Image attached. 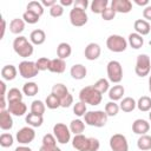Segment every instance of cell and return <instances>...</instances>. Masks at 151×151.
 Masks as SVG:
<instances>
[{
  "instance_id": "cell-1",
  "label": "cell",
  "mask_w": 151,
  "mask_h": 151,
  "mask_svg": "<svg viewBox=\"0 0 151 151\" xmlns=\"http://www.w3.org/2000/svg\"><path fill=\"white\" fill-rule=\"evenodd\" d=\"M72 146L78 151H98L100 143L94 137H85L81 134H76L72 139Z\"/></svg>"
},
{
  "instance_id": "cell-2",
  "label": "cell",
  "mask_w": 151,
  "mask_h": 151,
  "mask_svg": "<svg viewBox=\"0 0 151 151\" xmlns=\"http://www.w3.org/2000/svg\"><path fill=\"white\" fill-rule=\"evenodd\" d=\"M103 94L94 88V86H85L79 92V101H83L84 104H90L92 106L99 105L101 103Z\"/></svg>"
},
{
  "instance_id": "cell-3",
  "label": "cell",
  "mask_w": 151,
  "mask_h": 151,
  "mask_svg": "<svg viewBox=\"0 0 151 151\" xmlns=\"http://www.w3.org/2000/svg\"><path fill=\"white\" fill-rule=\"evenodd\" d=\"M13 50L21 58H28L33 54V44L27 40L26 37L19 35L13 40Z\"/></svg>"
},
{
  "instance_id": "cell-4",
  "label": "cell",
  "mask_w": 151,
  "mask_h": 151,
  "mask_svg": "<svg viewBox=\"0 0 151 151\" xmlns=\"http://www.w3.org/2000/svg\"><path fill=\"white\" fill-rule=\"evenodd\" d=\"M107 118H109V116L105 113V111H100V110L88 111L84 116L85 124H87L90 126H94V127L105 126L107 123Z\"/></svg>"
},
{
  "instance_id": "cell-5",
  "label": "cell",
  "mask_w": 151,
  "mask_h": 151,
  "mask_svg": "<svg viewBox=\"0 0 151 151\" xmlns=\"http://www.w3.org/2000/svg\"><path fill=\"white\" fill-rule=\"evenodd\" d=\"M51 93L55 94L60 99L61 107H65L66 109V107H70L73 104V97H72V94L70 93L68 88L64 84H61V83L54 84L52 86V92Z\"/></svg>"
},
{
  "instance_id": "cell-6",
  "label": "cell",
  "mask_w": 151,
  "mask_h": 151,
  "mask_svg": "<svg viewBox=\"0 0 151 151\" xmlns=\"http://www.w3.org/2000/svg\"><path fill=\"white\" fill-rule=\"evenodd\" d=\"M106 47L114 53L124 52L127 47V40L119 34H111L106 39Z\"/></svg>"
},
{
  "instance_id": "cell-7",
  "label": "cell",
  "mask_w": 151,
  "mask_h": 151,
  "mask_svg": "<svg viewBox=\"0 0 151 151\" xmlns=\"http://www.w3.org/2000/svg\"><path fill=\"white\" fill-rule=\"evenodd\" d=\"M106 72H107V78L111 83L119 84L123 80V67L119 61L117 60L109 61L106 66Z\"/></svg>"
},
{
  "instance_id": "cell-8",
  "label": "cell",
  "mask_w": 151,
  "mask_h": 151,
  "mask_svg": "<svg viewBox=\"0 0 151 151\" xmlns=\"http://www.w3.org/2000/svg\"><path fill=\"white\" fill-rule=\"evenodd\" d=\"M151 70V60L147 54H139L136 60V66H134V72L138 77H146L150 74Z\"/></svg>"
},
{
  "instance_id": "cell-9",
  "label": "cell",
  "mask_w": 151,
  "mask_h": 151,
  "mask_svg": "<svg viewBox=\"0 0 151 151\" xmlns=\"http://www.w3.org/2000/svg\"><path fill=\"white\" fill-rule=\"evenodd\" d=\"M71 133L70 127L64 123H57L53 126V134L60 144H67L71 140Z\"/></svg>"
},
{
  "instance_id": "cell-10",
  "label": "cell",
  "mask_w": 151,
  "mask_h": 151,
  "mask_svg": "<svg viewBox=\"0 0 151 151\" xmlns=\"http://www.w3.org/2000/svg\"><path fill=\"white\" fill-rule=\"evenodd\" d=\"M40 71L37 67V64L34 61H29V60H24L19 64V73L22 78L25 79H31L38 76Z\"/></svg>"
},
{
  "instance_id": "cell-11",
  "label": "cell",
  "mask_w": 151,
  "mask_h": 151,
  "mask_svg": "<svg viewBox=\"0 0 151 151\" xmlns=\"http://www.w3.org/2000/svg\"><path fill=\"white\" fill-rule=\"evenodd\" d=\"M88 18L86 14V11L78 8V7H73L70 11V21L73 26L76 27H81L84 25H86Z\"/></svg>"
},
{
  "instance_id": "cell-12",
  "label": "cell",
  "mask_w": 151,
  "mask_h": 151,
  "mask_svg": "<svg viewBox=\"0 0 151 151\" xmlns=\"http://www.w3.org/2000/svg\"><path fill=\"white\" fill-rule=\"evenodd\" d=\"M15 138H17V142L21 145H26V144H29L34 140L35 138V131L33 127L31 126H25V127H21L17 134H15Z\"/></svg>"
},
{
  "instance_id": "cell-13",
  "label": "cell",
  "mask_w": 151,
  "mask_h": 151,
  "mask_svg": "<svg viewBox=\"0 0 151 151\" xmlns=\"http://www.w3.org/2000/svg\"><path fill=\"white\" fill-rule=\"evenodd\" d=\"M110 147L112 151H129L126 137L122 133H114L110 138Z\"/></svg>"
},
{
  "instance_id": "cell-14",
  "label": "cell",
  "mask_w": 151,
  "mask_h": 151,
  "mask_svg": "<svg viewBox=\"0 0 151 151\" xmlns=\"http://www.w3.org/2000/svg\"><path fill=\"white\" fill-rule=\"evenodd\" d=\"M7 110L11 114L17 116V117H21L26 113L27 111V106L22 100H17V101H9L7 104Z\"/></svg>"
},
{
  "instance_id": "cell-15",
  "label": "cell",
  "mask_w": 151,
  "mask_h": 151,
  "mask_svg": "<svg viewBox=\"0 0 151 151\" xmlns=\"http://www.w3.org/2000/svg\"><path fill=\"white\" fill-rule=\"evenodd\" d=\"M111 8L116 13H129L132 9V2L130 0H112Z\"/></svg>"
},
{
  "instance_id": "cell-16",
  "label": "cell",
  "mask_w": 151,
  "mask_h": 151,
  "mask_svg": "<svg viewBox=\"0 0 151 151\" xmlns=\"http://www.w3.org/2000/svg\"><path fill=\"white\" fill-rule=\"evenodd\" d=\"M100 53H101V48L97 42H90L85 47V51H84L85 58L87 60H91V61L92 60H97L99 58Z\"/></svg>"
},
{
  "instance_id": "cell-17",
  "label": "cell",
  "mask_w": 151,
  "mask_h": 151,
  "mask_svg": "<svg viewBox=\"0 0 151 151\" xmlns=\"http://www.w3.org/2000/svg\"><path fill=\"white\" fill-rule=\"evenodd\" d=\"M149 130H150V124L145 119H136L132 123V131L136 134H139V136L146 134Z\"/></svg>"
},
{
  "instance_id": "cell-18",
  "label": "cell",
  "mask_w": 151,
  "mask_h": 151,
  "mask_svg": "<svg viewBox=\"0 0 151 151\" xmlns=\"http://www.w3.org/2000/svg\"><path fill=\"white\" fill-rule=\"evenodd\" d=\"M13 127V118L12 114L8 112V110H1L0 111V129L4 131L11 130Z\"/></svg>"
},
{
  "instance_id": "cell-19",
  "label": "cell",
  "mask_w": 151,
  "mask_h": 151,
  "mask_svg": "<svg viewBox=\"0 0 151 151\" xmlns=\"http://www.w3.org/2000/svg\"><path fill=\"white\" fill-rule=\"evenodd\" d=\"M133 28H134L136 33H138V34H140V35L143 37V35H147V34L150 33V31H151V25H150L149 21H146V20H144V19H138V20L134 21Z\"/></svg>"
},
{
  "instance_id": "cell-20",
  "label": "cell",
  "mask_w": 151,
  "mask_h": 151,
  "mask_svg": "<svg viewBox=\"0 0 151 151\" xmlns=\"http://www.w3.org/2000/svg\"><path fill=\"white\" fill-rule=\"evenodd\" d=\"M70 74H71V77H72L73 79H76V80H81V79H84V78L86 77L87 70H86V67H85L83 64H74V65L71 67V70H70Z\"/></svg>"
},
{
  "instance_id": "cell-21",
  "label": "cell",
  "mask_w": 151,
  "mask_h": 151,
  "mask_svg": "<svg viewBox=\"0 0 151 151\" xmlns=\"http://www.w3.org/2000/svg\"><path fill=\"white\" fill-rule=\"evenodd\" d=\"M66 70V63L64 59L60 58H54L51 59V64H50V68L48 71L52 73H63Z\"/></svg>"
},
{
  "instance_id": "cell-22",
  "label": "cell",
  "mask_w": 151,
  "mask_h": 151,
  "mask_svg": "<svg viewBox=\"0 0 151 151\" xmlns=\"http://www.w3.org/2000/svg\"><path fill=\"white\" fill-rule=\"evenodd\" d=\"M17 74H18V70L14 65H5L1 68V77L4 80L11 81V80L15 79Z\"/></svg>"
},
{
  "instance_id": "cell-23",
  "label": "cell",
  "mask_w": 151,
  "mask_h": 151,
  "mask_svg": "<svg viewBox=\"0 0 151 151\" xmlns=\"http://www.w3.org/2000/svg\"><path fill=\"white\" fill-rule=\"evenodd\" d=\"M46 40V33L42 29H34L29 34V41L33 45H42Z\"/></svg>"
},
{
  "instance_id": "cell-24",
  "label": "cell",
  "mask_w": 151,
  "mask_h": 151,
  "mask_svg": "<svg viewBox=\"0 0 151 151\" xmlns=\"http://www.w3.org/2000/svg\"><path fill=\"white\" fill-rule=\"evenodd\" d=\"M127 44H129L132 48L139 50V48L144 45V38H143L140 34L136 33V32L130 33V34H129V39H127Z\"/></svg>"
},
{
  "instance_id": "cell-25",
  "label": "cell",
  "mask_w": 151,
  "mask_h": 151,
  "mask_svg": "<svg viewBox=\"0 0 151 151\" xmlns=\"http://www.w3.org/2000/svg\"><path fill=\"white\" fill-rule=\"evenodd\" d=\"M125 88L123 87V85H114L109 90V98L111 99V101H117L120 100L124 96Z\"/></svg>"
},
{
  "instance_id": "cell-26",
  "label": "cell",
  "mask_w": 151,
  "mask_h": 151,
  "mask_svg": "<svg viewBox=\"0 0 151 151\" xmlns=\"http://www.w3.org/2000/svg\"><path fill=\"white\" fill-rule=\"evenodd\" d=\"M119 107L123 112H132L137 107V101L132 97H125L119 104Z\"/></svg>"
},
{
  "instance_id": "cell-27",
  "label": "cell",
  "mask_w": 151,
  "mask_h": 151,
  "mask_svg": "<svg viewBox=\"0 0 151 151\" xmlns=\"http://www.w3.org/2000/svg\"><path fill=\"white\" fill-rule=\"evenodd\" d=\"M25 120L28 124V126H31V127H40L42 125V123H44L42 116H38V114H34L32 112L26 114Z\"/></svg>"
},
{
  "instance_id": "cell-28",
  "label": "cell",
  "mask_w": 151,
  "mask_h": 151,
  "mask_svg": "<svg viewBox=\"0 0 151 151\" xmlns=\"http://www.w3.org/2000/svg\"><path fill=\"white\" fill-rule=\"evenodd\" d=\"M72 53V47L67 42H60L57 47V55L60 59H67Z\"/></svg>"
},
{
  "instance_id": "cell-29",
  "label": "cell",
  "mask_w": 151,
  "mask_h": 151,
  "mask_svg": "<svg viewBox=\"0 0 151 151\" xmlns=\"http://www.w3.org/2000/svg\"><path fill=\"white\" fill-rule=\"evenodd\" d=\"M91 11L96 14H101L109 7V0H93L91 2Z\"/></svg>"
},
{
  "instance_id": "cell-30",
  "label": "cell",
  "mask_w": 151,
  "mask_h": 151,
  "mask_svg": "<svg viewBox=\"0 0 151 151\" xmlns=\"http://www.w3.org/2000/svg\"><path fill=\"white\" fill-rule=\"evenodd\" d=\"M24 29H25V21H24V19L15 18V19L11 20V22H9V31L13 34H20Z\"/></svg>"
},
{
  "instance_id": "cell-31",
  "label": "cell",
  "mask_w": 151,
  "mask_h": 151,
  "mask_svg": "<svg viewBox=\"0 0 151 151\" xmlns=\"http://www.w3.org/2000/svg\"><path fill=\"white\" fill-rule=\"evenodd\" d=\"M39 92V86L34 81H27L22 86V93L27 97H33Z\"/></svg>"
},
{
  "instance_id": "cell-32",
  "label": "cell",
  "mask_w": 151,
  "mask_h": 151,
  "mask_svg": "<svg viewBox=\"0 0 151 151\" xmlns=\"http://www.w3.org/2000/svg\"><path fill=\"white\" fill-rule=\"evenodd\" d=\"M70 130L72 133L76 134H81L85 130V122H83L81 119H73L70 123Z\"/></svg>"
},
{
  "instance_id": "cell-33",
  "label": "cell",
  "mask_w": 151,
  "mask_h": 151,
  "mask_svg": "<svg viewBox=\"0 0 151 151\" xmlns=\"http://www.w3.org/2000/svg\"><path fill=\"white\" fill-rule=\"evenodd\" d=\"M137 147L142 151H147L151 149V136L143 134L137 140Z\"/></svg>"
},
{
  "instance_id": "cell-34",
  "label": "cell",
  "mask_w": 151,
  "mask_h": 151,
  "mask_svg": "<svg viewBox=\"0 0 151 151\" xmlns=\"http://www.w3.org/2000/svg\"><path fill=\"white\" fill-rule=\"evenodd\" d=\"M45 105H46L48 109H51V110H55V109H58V107H61V101H60V99H59L55 94L51 93V94H48V96L46 97Z\"/></svg>"
},
{
  "instance_id": "cell-35",
  "label": "cell",
  "mask_w": 151,
  "mask_h": 151,
  "mask_svg": "<svg viewBox=\"0 0 151 151\" xmlns=\"http://www.w3.org/2000/svg\"><path fill=\"white\" fill-rule=\"evenodd\" d=\"M137 107L142 112H147L151 111V98L147 96H143L138 99L137 101Z\"/></svg>"
},
{
  "instance_id": "cell-36",
  "label": "cell",
  "mask_w": 151,
  "mask_h": 151,
  "mask_svg": "<svg viewBox=\"0 0 151 151\" xmlns=\"http://www.w3.org/2000/svg\"><path fill=\"white\" fill-rule=\"evenodd\" d=\"M46 110V105L41 100H33L31 104V112L38 116H44Z\"/></svg>"
},
{
  "instance_id": "cell-37",
  "label": "cell",
  "mask_w": 151,
  "mask_h": 151,
  "mask_svg": "<svg viewBox=\"0 0 151 151\" xmlns=\"http://www.w3.org/2000/svg\"><path fill=\"white\" fill-rule=\"evenodd\" d=\"M119 110H120V107L116 101H109V103L105 104V110L104 111L109 117H114V116L118 114Z\"/></svg>"
},
{
  "instance_id": "cell-38",
  "label": "cell",
  "mask_w": 151,
  "mask_h": 151,
  "mask_svg": "<svg viewBox=\"0 0 151 151\" xmlns=\"http://www.w3.org/2000/svg\"><path fill=\"white\" fill-rule=\"evenodd\" d=\"M93 86H94V88H96L97 91H99L101 94L105 93V92H107V91L110 90V83H109V80L105 79V78L98 79V80L93 84Z\"/></svg>"
},
{
  "instance_id": "cell-39",
  "label": "cell",
  "mask_w": 151,
  "mask_h": 151,
  "mask_svg": "<svg viewBox=\"0 0 151 151\" xmlns=\"http://www.w3.org/2000/svg\"><path fill=\"white\" fill-rule=\"evenodd\" d=\"M22 19H24L25 22H27V24H29V25H34V24H37V22L39 21L40 17H39L37 13L26 9V12H24V14H22Z\"/></svg>"
},
{
  "instance_id": "cell-40",
  "label": "cell",
  "mask_w": 151,
  "mask_h": 151,
  "mask_svg": "<svg viewBox=\"0 0 151 151\" xmlns=\"http://www.w3.org/2000/svg\"><path fill=\"white\" fill-rule=\"evenodd\" d=\"M26 9L37 13L39 17L44 14V6H42L41 2H39V1H29V2L27 4Z\"/></svg>"
},
{
  "instance_id": "cell-41",
  "label": "cell",
  "mask_w": 151,
  "mask_h": 151,
  "mask_svg": "<svg viewBox=\"0 0 151 151\" xmlns=\"http://www.w3.org/2000/svg\"><path fill=\"white\" fill-rule=\"evenodd\" d=\"M17 100H22V93L19 88L13 87L9 88L8 93H7V101H17Z\"/></svg>"
},
{
  "instance_id": "cell-42",
  "label": "cell",
  "mask_w": 151,
  "mask_h": 151,
  "mask_svg": "<svg viewBox=\"0 0 151 151\" xmlns=\"http://www.w3.org/2000/svg\"><path fill=\"white\" fill-rule=\"evenodd\" d=\"M86 112H87L86 104H84L83 101H78V103H76L73 105V113L77 117H84Z\"/></svg>"
},
{
  "instance_id": "cell-43",
  "label": "cell",
  "mask_w": 151,
  "mask_h": 151,
  "mask_svg": "<svg viewBox=\"0 0 151 151\" xmlns=\"http://www.w3.org/2000/svg\"><path fill=\"white\" fill-rule=\"evenodd\" d=\"M13 142H14V138L11 133H1L0 136V145L2 147H9L13 145Z\"/></svg>"
},
{
  "instance_id": "cell-44",
  "label": "cell",
  "mask_w": 151,
  "mask_h": 151,
  "mask_svg": "<svg viewBox=\"0 0 151 151\" xmlns=\"http://www.w3.org/2000/svg\"><path fill=\"white\" fill-rule=\"evenodd\" d=\"M35 64H37V67H38L39 71H46V70L50 68L51 59H48V58H46V57H41V58H39V59L35 61Z\"/></svg>"
},
{
  "instance_id": "cell-45",
  "label": "cell",
  "mask_w": 151,
  "mask_h": 151,
  "mask_svg": "<svg viewBox=\"0 0 151 151\" xmlns=\"http://www.w3.org/2000/svg\"><path fill=\"white\" fill-rule=\"evenodd\" d=\"M41 142H42L41 145H45V146H55L57 145V139H55L54 134H52V133H46L42 137Z\"/></svg>"
},
{
  "instance_id": "cell-46",
  "label": "cell",
  "mask_w": 151,
  "mask_h": 151,
  "mask_svg": "<svg viewBox=\"0 0 151 151\" xmlns=\"http://www.w3.org/2000/svg\"><path fill=\"white\" fill-rule=\"evenodd\" d=\"M50 14L53 18H59V17H61L64 14V7L60 4H55L54 6H52L50 8Z\"/></svg>"
},
{
  "instance_id": "cell-47",
  "label": "cell",
  "mask_w": 151,
  "mask_h": 151,
  "mask_svg": "<svg viewBox=\"0 0 151 151\" xmlns=\"http://www.w3.org/2000/svg\"><path fill=\"white\" fill-rule=\"evenodd\" d=\"M100 15H101V18H103L105 21H110V20L114 19V17H116V12H114L111 7H107Z\"/></svg>"
},
{
  "instance_id": "cell-48",
  "label": "cell",
  "mask_w": 151,
  "mask_h": 151,
  "mask_svg": "<svg viewBox=\"0 0 151 151\" xmlns=\"http://www.w3.org/2000/svg\"><path fill=\"white\" fill-rule=\"evenodd\" d=\"M88 6V1L87 0H76L74 4H73V7H78V8H81L84 11H86Z\"/></svg>"
},
{
  "instance_id": "cell-49",
  "label": "cell",
  "mask_w": 151,
  "mask_h": 151,
  "mask_svg": "<svg viewBox=\"0 0 151 151\" xmlns=\"http://www.w3.org/2000/svg\"><path fill=\"white\" fill-rule=\"evenodd\" d=\"M143 18H144V20H146V21H150V20H151V5L146 6V7L143 9Z\"/></svg>"
},
{
  "instance_id": "cell-50",
  "label": "cell",
  "mask_w": 151,
  "mask_h": 151,
  "mask_svg": "<svg viewBox=\"0 0 151 151\" xmlns=\"http://www.w3.org/2000/svg\"><path fill=\"white\" fill-rule=\"evenodd\" d=\"M39 151H61L60 147H58L57 145L55 146H45V145H41Z\"/></svg>"
},
{
  "instance_id": "cell-51",
  "label": "cell",
  "mask_w": 151,
  "mask_h": 151,
  "mask_svg": "<svg viewBox=\"0 0 151 151\" xmlns=\"http://www.w3.org/2000/svg\"><path fill=\"white\" fill-rule=\"evenodd\" d=\"M57 4V1L55 0H42L41 1V5L44 6V7H52V6H54Z\"/></svg>"
},
{
  "instance_id": "cell-52",
  "label": "cell",
  "mask_w": 151,
  "mask_h": 151,
  "mask_svg": "<svg viewBox=\"0 0 151 151\" xmlns=\"http://www.w3.org/2000/svg\"><path fill=\"white\" fill-rule=\"evenodd\" d=\"M5 31H6V20H5V19H1V33H0V39L4 38Z\"/></svg>"
},
{
  "instance_id": "cell-53",
  "label": "cell",
  "mask_w": 151,
  "mask_h": 151,
  "mask_svg": "<svg viewBox=\"0 0 151 151\" xmlns=\"http://www.w3.org/2000/svg\"><path fill=\"white\" fill-rule=\"evenodd\" d=\"M133 2L138 6H149V0H133Z\"/></svg>"
},
{
  "instance_id": "cell-54",
  "label": "cell",
  "mask_w": 151,
  "mask_h": 151,
  "mask_svg": "<svg viewBox=\"0 0 151 151\" xmlns=\"http://www.w3.org/2000/svg\"><path fill=\"white\" fill-rule=\"evenodd\" d=\"M0 86H1V97H6V84L4 80L0 81Z\"/></svg>"
},
{
  "instance_id": "cell-55",
  "label": "cell",
  "mask_w": 151,
  "mask_h": 151,
  "mask_svg": "<svg viewBox=\"0 0 151 151\" xmlns=\"http://www.w3.org/2000/svg\"><path fill=\"white\" fill-rule=\"evenodd\" d=\"M74 4V1L73 0H60V5L64 7V6H71V5H73Z\"/></svg>"
},
{
  "instance_id": "cell-56",
  "label": "cell",
  "mask_w": 151,
  "mask_h": 151,
  "mask_svg": "<svg viewBox=\"0 0 151 151\" xmlns=\"http://www.w3.org/2000/svg\"><path fill=\"white\" fill-rule=\"evenodd\" d=\"M14 151H32V149H31V147H28V146L21 145V146L15 147V150H14Z\"/></svg>"
},
{
  "instance_id": "cell-57",
  "label": "cell",
  "mask_w": 151,
  "mask_h": 151,
  "mask_svg": "<svg viewBox=\"0 0 151 151\" xmlns=\"http://www.w3.org/2000/svg\"><path fill=\"white\" fill-rule=\"evenodd\" d=\"M6 107V97H1V103H0V110H5Z\"/></svg>"
},
{
  "instance_id": "cell-58",
  "label": "cell",
  "mask_w": 151,
  "mask_h": 151,
  "mask_svg": "<svg viewBox=\"0 0 151 151\" xmlns=\"http://www.w3.org/2000/svg\"><path fill=\"white\" fill-rule=\"evenodd\" d=\"M149 91L151 92V74H150V77H149Z\"/></svg>"
},
{
  "instance_id": "cell-59",
  "label": "cell",
  "mask_w": 151,
  "mask_h": 151,
  "mask_svg": "<svg viewBox=\"0 0 151 151\" xmlns=\"http://www.w3.org/2000/svg\"><path fill=\"white\" fill-rule=\"evenodd\" d=\"M149 118H150V120H151V111H150V113H149Z\"/></svg>"
}]
</instances>
